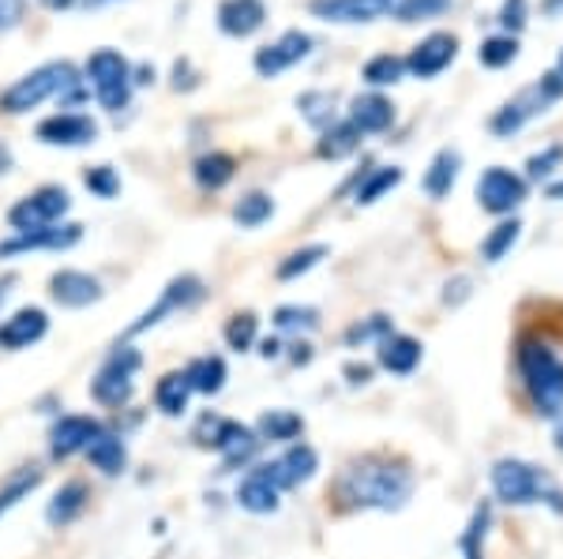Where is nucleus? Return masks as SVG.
Here are the masks:
<instances>
[{"label":"nucleus","instance_id":"1","mask_svg":"<svg viewBox=\"0 0 563 559\" xmlns=\"http://www.w3.org/2000/svg\"><path fill=\"white\" fill-rule=\"evenodd\" d=\"M339 500L346 507L361 511H398L413 492V477L402 466L390 462H353L350 470H342L339 484H334Z\"/></svg>","mask_w":563,"mask_h":559},{"label":"nucleus","instance_id":"2","mask_svg":"<svg viewBox=\"0 0 563 559\" xmlns=\"http://www.w3.org/2000/svg\"><path fill=\"white\" fill-rule=\"evenodd\" d=\"M57 98L60 105L65 102H79L84 98V87H79V76L68 60H53V65L34 68L31 76H23L20 83H12L0 94V110L4 113H26L38 110L42 102Z\"/></svg>","mask_w":563,"mask_h":559},{"label":"nucleus","instance_id":"3","mask_svg":"<svg viewBox=\"0 0 563 559\" xmlns=\"http://www.w3.org/2000/svg\"><path fill=\"white\" fill-rule=\"evenodd\" d=\"M493 489L511 507H526V503H549L556 515H563V489L538 466L519 462V458H504L493 466Z\"/></svg>","mask_w":563,"mask_h":559},{"label":"nucleus","instance_id":"4","mask_svg":"<svg viewBox=\"0 0 563 559\" xmlns=\"http://www.w3.org/2000/svg\"><path fill=\"white\" fill-rule=\"evenodd\" d=\"M519 372L541 417H556L563 410V360L544 342L526 338L519 346Z\"/></svg>","mask_w":563,"mask_h":559},{"label":"nucleus","instance_id":"5","mask_svg":"<svg viewBox=\"0 0 563 559\" xmlns=\"http://www.w3.org/2000/svg\"><path fill=\"white\" fill-rule=\"evenodd\" d=\"M560 98H563V76L560 71H549V76H541L538 83H530L522 94H515L511 102L493 116V132L496 135H515L526 121L549 113V105L560 102Z\"/></svg>","mask_w":563,"mask_h":559},{"label":"nucleus","instance_id":"6","mask_svg":"<svg viewBox=\"0 0 563 559\" xmlns=\"http://www.w3.org/2000/svg\"><path fill=\"white\" fill-rule=\"evenodd\" d=\"M87 79H90V87H95V98L102 102V110L117 113L129 105L132 65L117 49H98L95 57L87 60Z\"/></svg>","mask_w":563,"mask_h":559},{"label":"nucleus","instance_id":"7","mask_svg":"<svg viewBox=\"0 0 563 559\" xmlns=\"http://www.w3.org/2000/svg\"><path fill=\"white\" fill-rule=\"evenodd\" d=\"M196 439H199V447H214L218 455L225 458V470H238V466H244L260 447L256 432L238 425V421L214 417V413H207V417L196 425Z\"/></svg>","mask_w":563,"mask_h":559},{"label":"nucleus","instance_id":"8","mask_svg":"<svg viewBox=\"0 0 563 559\" xmlns=\"http://www.w3.org/2000/svg\"><path fill=\"white\" fill-rule=\"evenodd\" d=\"M143 365V357L135 354L132 346H117L113 354H109V360L102 365V372L95 376V383H90V394H95V402L102 405H129L132 394H135V368Z\"/></svg>","mask_w":563,"mask_h":559},{"label":"nucleus","instance_id":"9","mask_svg":"<svg viewBox=\"0 0 563 559\" xmlns=\"http://www.w3.org/2000/svg\"><path fill=\"white\" fill-rule=\"evenodd\" d=\"M71 206V195L65 188H38L34 195H26L8 211V222H12V230L20 233H31V230H45V225H57L60 219L68 214Z\"/></svg>","mask_w":563,"mask_h":559},{"label":"nucleus","instance_id":"10","mask_svg":"<svg viewBox=\"0 0 563 559\" xmlns=\"http://www.w3.org/2000/svg\"><path fill=\"white\" fill-rule=\"evenodd\" d=\"M199 297H203V282H199L196 275H180V278H174V282L166 286V293L158 297V304L143 312L140 320H135L132 327L124 331V338H135V335H143V331L158 327V323L166 320V315H174V312H180V309H188V304H196Z\"/></svg>","mask_w":563,"mask_h":559},{"label":"nucleus","instance_id":"11","mask_svg":"<svg viewBox=\"0 0 563 559\" xmlns=\"http://www.w3.org/2000/svg\"><path fill=\"white\" fill-rule=\"evenodd\" d=\"M477 200L488 214H511L526 200V180L511 169L493 166L477 180Z\"/></svg>","mask_w":563,"mask_h":559},{"label":"nucleus","instance_id":"12","mask_svg":"<svg viewBox=\"0 0 563 559\" xmlns=\"http://www.w3.org/2000/svg\"><path fill=\"white\" fill-rule=\"evenodd\" d=\"M308 53H312V38H308L305 31H286L278 42L263 45V49L256 53V71H260V76H267V79H275L278 71L301 65Z\"/></svg>","mask_w":563,"mask_h":559},{"label":"nucleus","instance_id":"13","mask_svg":"<svg viewBox=\"0 0 563 559\" xmlns=\"http://www.w3.org/2000/svg\"><path fill=\"white\" fill-rule=\"evenodd\" d=\"M38 139L49 147H87L98 139V124L87 113H57L38 124Z\"/></svg>","mask_w":563,"mask_h":559},{"label":"nucleus","instance_id":"14","mask_svg":"<svg viewBox=\"0 0 563 559\" xmlns=\"http://www.w3.org/2000/svg\"><path fill=\"white\" fill-rule=\"evenodd\" d=\"M455 53H459L455 34H429L424 42L413 45V53L406 57V68H410L417 79H432L455 60Z\"/></svg>","mask_w":563,"mask_h":559},{"label":"nucleus","instance_id":"15","mask_svg":"<svg viewBox=\"0 0 563 559\" xmlns=\"http://www.w3.org/2000/svg\"><path fill=\"white\" fill-rule=\"evenodd\" d=\"M49 293L60 309H87V304L102 301V282L87 270H57L49 278Z\"/></svg>","mask_w":563,"mask_h":559},{"label":"nucleus","instance_id":"16","mask_svg":"<svg viewBox=\"0 0 563 559\" xmlns=\"http://www.w3.org/2000/svg\"><path fill=\"white\" fill-rule=\"evenodd\" d=\"M316 466H320L316 450L305 447V444H297V447H289L282 458H275V462H263V473H267L271 481L278 484V489H297V484L312 481Z\"/></svg>","mask_w":563,"mask_h":559},{"label":"nucleus","instance_id":"17","mask_svg":"<svg viewBox=\"0 0 563 559\" xmlns=\"http://www.w3.org/2000/svg\"><path fill=\"white\" fill-rule=\"evenodd\" d=\"M102 432L95 417H84V413H68L53 425V436H49V455L53 458H71L76 450H87L90 439Z\"/></svg>","mask_w":563,"mask_h":559},{"label":"nucleus","instance_id":"18","mask_svg":"<svg viewBox=\"0 0 563 559\" xmlns=\"http://www.w3.org/2000/svg\"><path fill=\"white\" fill-rule=\"evenodd\" d=\"M84 237L79 225H45V230H31V233H15L12 241H0V256H20V251H38V248H71Z\"/></svg>","mask_w":563,"mask_h":559},{"label":"nucleus","instance_id":"19","mask_svg":"<svg viewBox=\"0 0 563 559\" xmlns=\"http://www.w3.org/2000/svg\"><path fill=\"white\" fill-rule=\"evenodd\" d=\"M312 15L327 23H372L395 8V0H312Z\"/></svg>","mask_w":563,"mask_h":559},{"label":"nucleus","instance_id":"20","mask_svg":"<svg viewBox=\"0 0 563 559\" xmlns=\"http://www.w3.org/2000/svg\"><path fill=\"white\" fill-rule=\"evenodd\" d=\"M263 20H267V4L263 0H222L218 4V26L230 38H249V34L260 31Z\"/></svg>","mask_w":563,"mask_h":559},{"label":"nucleus","instance_id":"21","mask_svg":"<svg viewBox=\"0 0 563 559\" xmlns=\"http://www.w3.org/2000/svg\"><path fill=\"white\" fill-rule=\"evenodd\" d=\"M45 331H49V320L42 309H20L12 320L0 323V349H26L42 342Z\"/></svg>","mask_w":563,"mask_h":559},{"label":"nucleus","instance_id":"22","mask_svg":"<svg viewBox=\"0 0 563 559\" xmlns=\"http://www.w3.org/2000/svg\"><path fill=\"white\" fill-rule=\"evenodd\" d=\"M350 124L361 135L387 132L390 124H395V105H390L384 94H361V98H353V105H350Z\"/></svg>","mask_w":563,"mask_h":559},{"label":"nucleus","instance_id":"23","mask_svg":"<svg viewBox=\"0 0 563 559\" xmlns=\"http://www.w3.org/2000/svg\"><path fill=\"white\" fill-rule=\"evenodd\" d=\"M278 484L271 481L267 473H263V466H256L249 477L241 481L238 489V503L244 511H252V515H271V511H278Z\"/></svg>","mask_w":563,"mask_h":559},{"label":"nucleus","instance_id":"24","mask_svg":"<svg viewBox=\"0 0 563 559\" xmlns=\"http://www.w3.org/2000/svg\"><path fill=\"white\" fill-rule=\"evenodd\" d=\"M87 500H90V492L84 481L60 484L57 495L49 500V507H45V518H49V526H71V522L87 511Z\"/></svg>","mask_w":563,"mask_h":559},{"label":"nucleus","instance_id":"25","mask_svg":"<svg viewBox=\"0 0 563 559\" xmlns=\"http://www.w3.org/2000/svg\"><path fill=\"white\" fill-rule=\"evenodd\" d=\"M379 365L395 376H410L421 365V342L406 338V335H387L379 338Z\"/></svg>","mask_w":563,"mask_h":559},{"label":"nucleus","instance_id":"26","mask_svg":"<svg viewBox=\"0 0 563 559\" xmlns=\"http://www.w3.org/2000/svg\"><path fill=\"white\" fill-rule=\"evenodd\" d=\"M87 458H90V466L106 477H117L124 466H129V450H124V444L113 436V432H98L87 447Z\"/></svg>","mask_w":563,"mask_h":559},{"label":"nucleus","instance_id":"27","mask_svg":"<svg viewBox=\"0 0 563 559\" xmlns=\"http://www.w3.org/2000/svg\"><path fill=\"white\" fill-rule=\"evenodd\" d=\"M339 98H334V90H305L301 98H297V110L308 124H312L316 132H327L334 121H339Z\"/></svg>","mask_w":563,"mask_h":559},{"label":"nucleus","instance_id":"28","mask_svg":"<svg viewBox=\"0 0 563 559\" xmlns=\"http://www.w3.org/2000/svg\"><path fill=\"white\" fill-rule=\"evenodd\" d=\"M459 150H440V155L432 158L429 174H424V192L432 195V200H443V195H451V188H455L459 180Z\"/></svg>","mask_w":563,"mask_h":559},{"label":"nucleus","instance_id":"29","mask_svg":"<svg viewBox=\"0 0 563 559\" xmlns=\"http://www.w3.org/2000/svg\"><path fill=\"white\" fill-rule=\"evenodd\" d=\"M188 399H192V387H188L185 372L162 376L158 387H154V405H158L166 417H180V413L188 410Z\"/></svg>","mask_w":563,"mask_h":559},{"label":"nucleus","instance_id":"30","mask_svg":"<svg viewBox=\"0 0 563 559\" xmlns=\"http://www.w3.org/2000/svg\"><path fill=\"white\" fill-rule=\"evenodd\" d=\"M357 147H361V132L353 128L350 121H334L331 128H327V132L320 135V143H316V155L339 161V158L353 155Z\"/></svg>","mask_w":563,"mask_h":559},{"label":"nucleus","instance_id":"31","mask_svg":"<svg viewBox=\"0 0 563 559\" xmlns=\"http://www.w3.org/2000/svg\"><path fill=\"white\" fill-rule=\"evenodd\" d=\"M185 380L199 394H218L225 387V360L222 357H199L185 368Z\"/></svg>","mask_w":563,"mask_h":559},{"label":"nucleus","instance_id":"32","mask_svg":"<svg viewBox=\"0 0 563 559\" xmlns=\"http://www.w3.org/2000/svg\"><path fill=\"white\" fill-rule=\"evenodd\" d=\"M233 174H238V161H233L230 155H222V150H211V155H203L196 161V180L203 188H211V192L230 185Z\"/></svg>","mask_w":563,"mask_h":559},{"label":"nucleus","instance_id":"33","mask_svg":"<svg viewBox=\"0 0 563 559\" xmlns=\"http://www.w3.org/2000/svg\"><path fill=\"white\" fill-rule=\"evenodd\" d=\"M305 432V421L289 410H271L260 417V439H271V444H286V439H297Z\"/></svg>","mask_w":563,"mask_h":559},{"label":"nucleus","instance_id":"34","mask_svg":"<svg viewBox=\"0 0 563 559\" xmlns=\"http://www.w3.org/2000/svg\"><path fill=\"white\" fill-rule=\"evenodd\" d=\"M38 484H42V470H34V466H26V470H15L4 481V489H0V515H8L12 507H20V503L34 489H38Z\"/></svg>","mask_w":563,"mask_h":559},{"label":"nucleus","instance_id":"35","mask_svg":"<svg viewBox=\"0 0 563 559\" xmlns=\"http://www.w3.org/2000/svg\"><path fill=\"white\" fill-rule=\"evenodd\" d=\"M398 180H402V169H398V166H379V169H372V174L357 185V195H353V200H357L361 206L376 203L379 195L390 192V188L398 185Z\"/></svg>","mask_w":563,"mask_h":559},{"label":"nucleus","instance_id":"36","mask_svg":"<svg viewBox=\"0 0 563 559\" xmlns=\"http://www.w3.org/2000/svg\"><path fill=\"white\" fill-rule=\"evenodd\" d=\"M519 233H522V225L519 222H499L493 233L485 237V245H481V259L485 264H499V259L507 256V251L515 248V241H519Z\"/></svg>","mask_w":563,"mask_h":559},{"label":"nucleus","instance_id":"37","mask_svg":"<svg viewBox=\"0 0 563 559\" xmlns=\"http://www.w3.org/2000/svg\"><path fill=\"white\" fill-rule=\"evenodd\" d=\"M455 0H395L390 12L402 23H421V20H440L443 12H451Z\"/></svg>","mask_w":563,"mask_h":559},{"label":"nucleus","instance_id":"38","mask_svg":"<svg viewBox=\"0 0 563 559\" xmlns=\"http://www.w3.org/2000/svg\"><path fill=\"white\" fill-rule=\"evenodd\" d=\"M481 65L485 68H504L511 65L515 57H519V42H515V34H496V38H485L477 49Z\"/></svg>","mask_w":563,"mask_h":559},{"label":"nucleus","instance_id":"39","mask_svg":"<svg viewBox=\"0 0 563 559\" xmlns=\"http://www.w3.org/2000/svg\"><path fill=\"white\" fill-rule=\"evenodd\" d=\"M275 214V203H271V195L263 192H252L244 195V200L233 206V219H238V225H244V230H256V225H263Z\"/></svg>","mask_w":563,"mask_h":559},{"label":"nucleus","instance_id":"40","mask_svg":"<svg viewBox=\"0 0 563 559\" xmlns=\"http://www.w3.org/2000/svg\"><path fill=\"white\" fill-rule=\"evenodd\" d=\"M323 256H327V245H308L301 251H294V256H286L278 264V278H282V282H294V278L308 275V270L320 264Z\"/></svg>","mask_w":563,"mask_h":559},{"label":"nucleus","instance_id":"41","mask_svg":"<svg viewBox=\"0 0 563 559\" xmlns=\"http://www.w3.org/2000/svg\"><path fill=\"white\" fill-rule=\"evenodd\" d=\"M406 71V60L402 57H390V53H379V57H372L365 65V79L372 87H390L398 83Z\"/></svg>","mask_w":563,"mask_h":559},{"label":"nucleus","instance_id":"42","mask_svg":"<svg viewBox=\"0 0 563 559\" xmlns=\"http://www.w3.org/2000/svg\"><path fill=\"white\" fill-rule=\"evenodd\" d=\"M485 534H488V503H481L470 518L466 534H462V556L466 559H481V548H485Z\"/></svg>","mask_w":563,"mask_h":559},{"label":"nucleus","instance_id":"43","mask_svg":"<svg viewBox=\"0 0 563 559\" xmlns=\"http://www.w3.org/2000/svg\"><path fill=\"white\" fill-rule=\"evenodd\" d=\"M275 323L282 331H316L320 327V312L301 309V304H282V309L275 312Z\"/></svg>","mask_w":563,"mask_h":559},{"label":"nucleus","instance_id":"44","mask_svg":"<svg viewBox=\"0 0 563 559\" xmlns=\"http://www.w3.org/2000/svg\"><path fill=\"white\" fill-rule=\"evenodd\" d=\"M225 342H230V349H252V342H256V315L244 312V315H233L230 323H225Z\"/></svg>","mask_w":563,"mask_h":559},{"label":"nucleus","instance_id":"45","mask_svg":"<svg viewBox=\"0 0 563 559\" xmlns=\"http://www.w3.org/2000/svg\"><path fill=\"white\" fill-rule=\"evenodd\" d=\"M87 188L98 195V200H113L117 192H121V180H117V174L109 166H95V169H87Z\"/></svg>","mask_w":563,"mask_h":559},{"label":"nucleus","instance_id":"46","mask_svg":"<svg viewBox=\"0 0 563 559\" xmlns=\"http://www.w3.org/2000/svg\"><path fill=\"white\" fill-rule=\"evenodd\" d=\"M390 335V320L387 315H372L368 323H357V327L346 331V342L357 346V342H368V338H387Z\"/></svg>","mask_w":563,"mask_h":559},{"label":"nucleus","instance_id":"47","mask_svg":"<svg viewBox=\"0 0 563 559\" xmlns=\"http://www.w3.org/2000/svg\"><path fill=\"white\" fill-rule=\"evenodd\" d=\"M560 161H563V147H549V150H541V155H533V158H530L526 174H530L533 180H544V177L556 174Z\"/></svg>","mask_w":563,"mask_h":559},{"label":"nucleus","instance_id":"48","mask_svg":"<svg viewBox=\"0 0 563 559\" xmlns=\"http://www.w3.org/2000/svg\"><path fill=\"white\" fill-rule=\"evenodd\" d=\"M499 26L504 31H522L526 26V0H504V8H499Z\"/></svg>","mask_w":563,"mask_h":559},{"label":"nucleus","instance_id":"49","mask_svg":"<svg viewBox=\"0 0 563 559\" xmlns=\"http://www.w3.org/2000/svg\"><path fill=\"white\" fill-rule=\"evenodd\" d=\"M23 20V0H0V31H12Z\"/></svg>","mask_w":563,"mask_h":559},{"label":"nucleus","instance_id":"50","mask_svg":"<svg viewBox=\"0 0 563 559\" xmlns=\"http://www.w3.org/2000/svg\"><path fill=\"white\" fill-rule=\"evenodd\" d=\"M12 166H15L12 150H8V147H4V143H0V177H4V174H8V169H12Z\"/></svg>","mask_w":563,"mask_h":559},{"label":"nucleus","instance_id":"51","mask_svg":"<svg viewBox=\"0 0 563 559\" xmlns=\"http://www.w3.org/2000/svg\"><path fill=\"white\" fill-rule=\"evenodd\" d=\"M346 376H353V383H365L372 372H368L365 365H350V368H346Z\"/></svg>","mask_w":563,"mask_h":559},{"label":"nucleus","instance_id":"52","mask_svg":"<svg viewBox=\"0 0 563 559\" xmlns=\"http://www.w3.org/2000/svg\"><path fill=\"white\" fill-rule=\"evenodd\" d=\"M260 354H263V357H267V360H271V357H278V354H282L278 338H267V342H263V346H260Z\"/></svg>","mask_w":563,"mask_h":559},{"label":"nucleus","instance_id":"53","mask_svg":"<svg viewBox=\"0 0 563 559\" xmlns=\"http://www.w3.org/2000/svg\"><path fill=\"white\" fill-rule=\"evenodd\" d=\"M45 8H53V12H60V8H71L76 0H42Z\"/></svg>","mask_w":563,"mask_h":559},{"label":"nucleus","instance_id":"54","mask_svg":"<svg viewBox=\"0 0 563 559\" xmlns=\"http://www.w3.org/2000/svg\"><path fill=\"white\" fill-rule=\"evenodd\" d=\"M541 8H544V12H549V15H556V12H560V8H563V0H544V4H541Z\"/></svg>","mask_w":563,"mask_h":559},{"label":"nucleus","instance_id":"55","mask_svg":"<svg viewBox=\"0 0 563 559\" xmlns=\"http://www.w3.org/2000/svg\"><path fill=\"white\" fill-rule=\"evenodd\" d=\"M549 200H563V180L560 185H549Z\"/></svg>","mask_w":563,"mask_h":559},{"label":"nucleus","instance_id":"56","mask_svg":"<svg viewBox=\"0 0 563 559\" xmlns=\"http://www.w3.org/2000/svg\"><path fill=\"white\" fill-rule=\"evenodd\" d=\"M556 447L563 450V421H560V425H556Z\"/></svg>","mask_w":563,"mask_h":559},{"label":"nucleus","instance_id":"57","mask_svg":"<svg viewBox=\"0 0 563 559\" xmlns=\"http://www.w3.org/2000/svg\"><path fill=\"white\" fill-rule=\"evenodd\" d=\"M87 8H98V4H109V0H84Z\"/></svg>","mask_w":563,"mask_h":559},{"label":"nucleus","instance_id":"58","mask_svg":"<svg viewBox=\"0 0 563 559\" xmlns=\"http://www.w3.org/2000/svg\"><path fill=\"white\" fill-rule=\"evenodd\" d=\"M560 76H563V53H560Z\"/></svg>","mask_w":563,"mask_h":559}]
</instances>
